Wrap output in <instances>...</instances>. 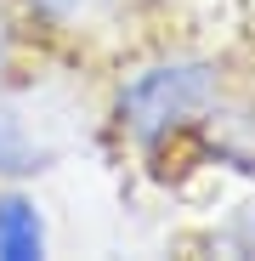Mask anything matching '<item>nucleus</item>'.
Returning a JSON list of instances; mask_svg holds the SVG:
<instances>
[{
  "label": "nucleus",
  "instance_id": "obj_1",
  "mask_svg": "<svg viewBox=\"0 0 255 261\" xmlns=\"http://www.w3.org/2000/svg\"><path fill=\"white\" fill-rule=\"evenodd\" d=\"M216 108L221 63L210 57H153L114 85V130L142 153H159L164 142L199 130Z\"/></svg>",
  "mask_w": 255,
  "mask_h": 261
},
{
  "label": "nucleus",
  "instance_id": "obj_2",
  "mask_svg": "<svg viewBox=\"0 0 255 261\" xmlns=\"http://www.w3.org/2000/svg\"><path fill=\"white\" fill-rule=\"evenodd\" d=\"M51 165H57V142H46L40 119H29V108L17 97L0 91V182L46 176Z\"/></svg>",
  "mask_w": 255,
  "mask_h": 261
},
{
  "label": "nucleus",
  "instance_id": "obj_3",
  "mask_svg": "<svg viewBox=\"0 0 255 261\" xmlns=\"http://www.w3.org/2000/svg\"><path fill=\"white\" fill-rule=\"evenodd\" d=\"M46 250H51V233L40 204L17 182H0V261H40Z\"/></svg>",
  "mask_w": 255,
  "mask_h": 261
},
{
  "label": "nucleus",
  "instance_id": "obj_4",
  "mask_svg": "<svg viewBox=\"0 0 255 261\" xmlns=\"http://www.w3.org/2000/svg\"><path fill=\"white\" fill-rule=\"evenodd\" d=\"M17 6L40 29H51V34H79V29H91L97 17H108L119 0H17Z\"/></svg>",
  "mask_w": 255,
  "mask_h": 261
},
{
  "label": "nucleus",
  "instance_id": "obj_5",
  "mask_svg": "<svg viewBox=\"0 0 255 261\" xmlns=\"http://www.w3.org/2000/svg\"><path fill=\"white\" fill-rule=\"evenodd\" d=\"M12 63H17V12L0 0V80L12 74Z\"/></svg>",
  "mask_w": 255,
  "mask_h": 261
}]
</instances>
